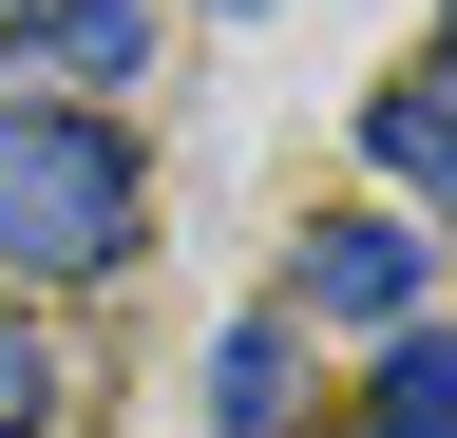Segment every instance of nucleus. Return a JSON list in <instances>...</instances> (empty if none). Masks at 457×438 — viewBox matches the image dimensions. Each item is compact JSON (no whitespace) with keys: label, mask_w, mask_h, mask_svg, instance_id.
Segmentation results:
<instances>
[{"label":"nucleus","mask_w":457,"mask_h":438,"mask_svg":"<svg viewBox=\"0 0 457 438\" xmlns=\"http://www.w3.org/2000/svg\"><path fill=\"white\" fill-rule=\"evenodd\" d=\"M134 248H153V153H134V115H96V95H0V267L114 286Z\"/></svg>","instance_id":"f257e3e1"},{"label":"nucleus","mask_w":457,"mask_h":438,"mask_svg":"<svg viewBox=\"0 0 457 438\" xmlns=\"http://www.w3.org/2000/svg\"><path fill=\"white\" fill-rule=\"evenodd\" d=\"M420 286H438V267H420L400 210H324V229H305V305L362 324V343H381V324H420Z\"/></svg>","instance_id":"f03ea898"},{"label":"nucleus","mask_w":457,"mask_h":438,"mask_svg":"<svg viewBox=\"0 0 457 438\" xmlns=\"http://www.w3.org/2000/svg\"><path fill=\"white\" fill-rule=\"evenodd\" d=\"M362 153H381V191H400V210H457V95H438V77L362 95Z\"/></svg>","instance_id":"7ed1b4c3"},{"label":"nucleus","mask_w":457,"mask_h":438,"mask_svg":"<svg viewBox=\"0 0 457 438\" xmlns=\"http://www.w3.org/2000/svg\"><path fill=\"white\" fill-rule=\"evenodd\" d=\"M362 438H457V324H381V381H362Z\"/></svg>","instance_id":"20e7f679"},{"label":"nucleus","mask_w":457,"mask_h":438,"mask_svg":"<svg viewBox=\"0 0 457 438\" xmlns=\"http://www.w3.org/2000/svg\"><path fill=\"white\" fill-rule=\"evenodd\" d=\"M286 381H305V343H286V324H228L210 343V419L228 438H286Z\"/></svg>","instance_id":"39448f33"},{"label":"nucleus","mask_w":457,"mask_h":438,"mask_svg":"<svg viewBox=\"0 0 457 438\" xmlns=\"http://www.w3.org/2000/svg\"><path fill=\"white\" fill-rule=\"evenodd\" d=\"M0 438H57V343L38 324H0Z\"/></svg>","instance_id":"423d86ee"},{"label":"nucleus","mask_w":457,"mask_h":438,"mask_svg":"<svg viewBox=\"0 0 457 438\" xmlns=\"http://www.w3.org/2000/svg\"><path fill=\"white\" fill-rule=\"evenodd\" d=\"M438 95H457V20H438Z\"/></svg>","instance_id":"0eeeda50"},{"label":"nucleus","mask_w":457,"mask_h":438,"mask_svg":"<svg viewBox=\"0 0 457 438\" xmlns=\"http://www.w3.org/2000/svg\"><path fill=\"white\" fill-rule=\"evenodd\" d=\"M20 20H38V0H0V38H20Z\"/></svg>","instance_id":"6e6552de"},{"label":"nucleus","mask_w":457,"mask_h":438,"mask_svg":"<svg viewBox=\"0 0 457 438\" xmlns=\"http://www.w3.org/2000/svg\"><path fill=\"white\" fill-rule=\"evenodd\" d=\"M228 20H248V0H228Z\"/></svg>","instance_id":"1a4fd4ad"}]
</instances>
